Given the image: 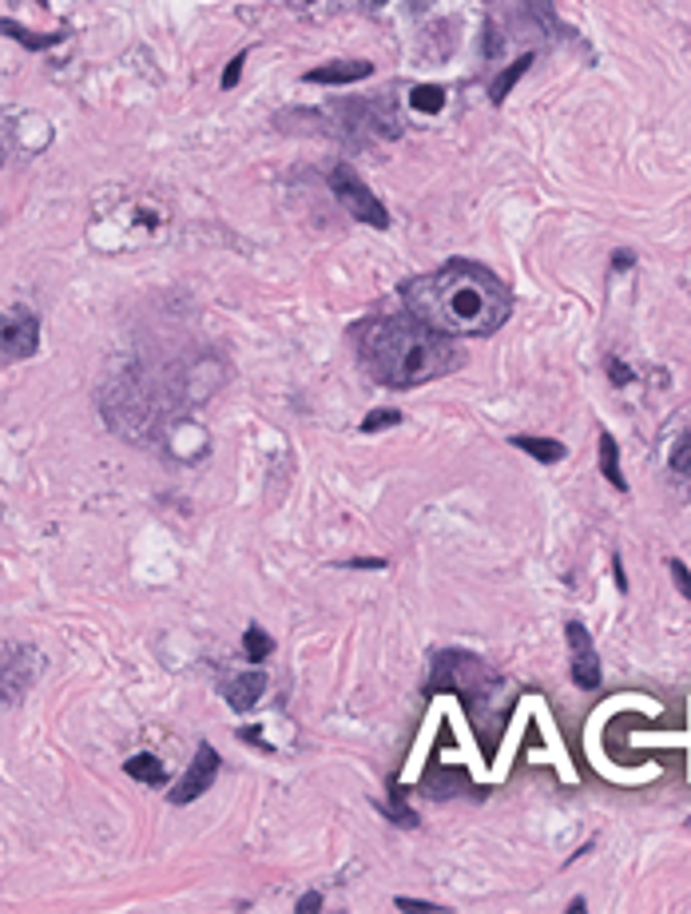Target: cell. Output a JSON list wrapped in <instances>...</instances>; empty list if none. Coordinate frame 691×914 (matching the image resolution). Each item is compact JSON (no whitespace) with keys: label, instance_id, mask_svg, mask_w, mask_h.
Instances as JSON below:
<instances>
[{"label":"cell","instance_id":"cell-1","mask_svg":"<svg viewBox=\"0 0 691 914\" xmlns=\"http://www.w3.org/2000/svg\"><path fill=\"white\" fill-rule=\"evenodd\" d=\"M405 302H410V314L426 326L465 338L493 335L508 314L505 287L473 263H450L434 275L414 278L405 287Z\"/></svg>","mask_w":691,"mask_h":914},{"label":"cell","instance_id":"cell-2","mask_svg":"<svg viewBox=\"0 0 691 914\" xmlns=\"http://www.w3.org/2000/svg\"><path fill=\"white\" fill-rule=\"evenodd\" d=\"M362 362L369 374L386 386H422L453 366V350L441 338V330L426 326L422 318H378L357 338Z\"/></svg>","mask_w":691,"mask_h":914},{"label":"cell","instance_id":"cell-3","mask_svg":"<svg viewBox=\"0 0 691 914\" xmlns=\"http://www.w3.org/2000/svg\"><path fill=\"white\" fill-rule=\"evenodd\" d=\"M45 672V656L28 644H16V640H4L0 644V712L12 704H21L24 696L33 692L36 680Z\"/></svg>","mask_w":691,"mask_h":914},{"label":"cell","instance_id":"cell-4","mask_svg":"<svg viewBox=\"0 0 691 914\" xmlns=\"http://www.w3.org/2000/svg\"><path fill=\"white\" fill-rule=\"evenodd\" d=\"M330 187H335V196L342 199V208L350 211L357 223H369V227H378V231L381 227H390V215L381 208V199L374 196L350 167H335V172H330Z\"/></svg>","mask_w":691,"mask_h":914},{"label":"cell","instance_id":"cell-5","mask_svg":"<svg viewBox=\"0 0 691 914\" xmlns=\"http://www.w3.org/2000/svg\"><path fill=\"white\" fill-rule=\"evenodd\" d=\"M36 342H40V323H36L33 314L24 311L0 314V366L33 359Z\"/></svg>","mask_w":691,"mask_h":914},{"label":"cell","instance_id":"cell-6","mask_svg":"<svg viewBox=\"0 0 691 914\" xmlns=\"http://www.w3.org/2000/svg\"><path fill=\"white\" fill-rule=\"evenodd\" d=\"M565 640H568V672H573L576 688H600V652L588 637V628L580 621H568L565 625Z\"/></svg>","mask_w":691,"mask_h":914},{"label":"cell","instance_id":"cell-7","mask_svg":"<svg viewBox=\"0 0 691 914\" xmlns=\"http://www.w3.org/2000/svg\"><path fill=\"white\" fill-rule=\"evenodd\" d=\"M215 776H219V752H215L211 743H199V752H196V760H191V767H187V776L167 791V799H172L175 807L196 803V799L215 784Z\"/></svg>","mask_w":691,"mask_h":914},{"label":"cell","instance_id":"cell-8","mask_svg":"<svg viewBox=\"0 0 691 914\" xmlns=\"http://www.w3.org/2000/svg\"><path fill=\"white\" fill-rule=\"evenodd\" d=\"M374 64L369 60H338V64H323V68L306 72V84H354L366 80Z\"/></svg>","mask_w":691,"mask_h":914},{"label":"cell","instance_id":"cell-9","mask_svg":"<svg viewBox=\"0 0 691 914\" xmlns=\"http://www.w3.org/2000/svg\"><path fill=\"white\" fill-rule=\"evenodd\" d=\"M266 692V676L263 672H247V676H235L227 688V704L235 708V712H251L259 700H263Z\"/></svg>","mask_w":691,"mask_h":914},{"label":"cell","instance_id":"cell-10","mask_svg":"<svg viewBox=\"0 0 691 914\" xmlns=\"http://www.w3.org/2000/svg\"><path fill=\"white\" fill-rule=\"evenodd\" d=\"M600 474H604V481H608L616 493L628 489V477H624V469H620V450H616V438H612L608 429H600Z\"/></svg>","mask_w":691,"mask_h":914},{"label":"cell","instance_id":"cell-11","mask_svg":"<svg viewBox=\"0 0 691 914\" xmlns=\"http://www.w3.org/2000/svg\"><path fill=\"white\" fill-rule=\"evenodd\" d=\"M513 446L517 450H525L529 458H537L541 465H556V462H565V441H556V438H532V434H517L513 438Z\"/></svg>","mask_w":691,"mask_h":914},{"label":"cell","instance_id":"cell-12","mask_svg":"<svg viewBox=\"0 0 691 914\" xmlns=\"http://www.w3.org/2000/svg\"><path fill=\"white\" fill-rule=\"evenodd\" d=\"M124 772L131 779H139V784H151V787H163L167 784V772H163V764L155 760V752H136L131 760L124 764Z\"/></svg>","mask_w":691,"mask_h":914},{"label":"cell","instance_id":"cell-13","mask_svg":"<svg viewBox=\"0 0 691 914\" xmlns=\"http://www.w3.org/2000/svg\"><path fill=\"white\" fill-rule=\"evenodd\" d=\"M668 469H671V477H676V486H683V493L691 498V429L671 446Z\"/></svg>","mask_w":691,"mask_h":914},{"label":"cell","instance_id":"cell-14","mask_svg":"<svg viewBox=\"0 0 691 914\" xmlns=\"http://www.w3.org/2000/svg\"><path fill=\"white\" fill-rule=\"evenodd\" d=\"M529 68H532V52H525L520 60H513V64H508V68L493 80V88H489V100H493V104H505V96L513 92V84H517Z\"/></svg>","mask_w":691,"mask_h":914},{"label":"cell","instance_id":"cell-15","mask_svg":"<svg viewBox=\"0 0 691 914\" xmlns=\"http://www.w3.org/2000/svg\"><path fill=\"white\" fill-rule=\"evenodd\" d=\"M410 108L422 112V116H434V112L445 108V88L441 84H417L414 92H410Z\"/></svg>","mask_w":691,"mask_h":914},{"label":"cell","instance_id":"cell-16","mask_svg":"<svg viewBox=\"0 0 691 914\" xmlns=\"http://www.w3.org/2000/svg\"><path fill=\"white\" fill-rule=\"evenodd\" d=\"M0 33L4 36H16L24 48H52V45H60V33H48V36H36V33H28V28H21L16 21H0Z\"/></svg>","mask_w":691,"mask_h":914},{"label":"cell","instance_id":"cell-17","mask_svg":"<svg viewBox=\"0 0 691 914\" xmlns=\"http://www.w3.org/2000/svg\"><path fill=\"white\" fill-rule=\"evenodd\" d=\"M242 652H247V656H251L254 664H259V660H266L271 652H275V640L266 637V633H263L259 625H251L247 633H242Z\"/></svg>","mask_w":691,"mask_h":914},{"label":"cell","instance_id":"cell-18","mask_svg":"<svg viewBox=\"0 0 691 914\" xmlns=\"http://www.w3.org/2000/svg\"><path fill=\"white\" fill-rule=\"evenodd\" d=\"M402 422V414L398 410H374V414L362 417V434H378V429H390Z\"/></svg>","mask_w":691,"mask_h":914},{"label":"cell","instance_id":"cell-19","mask_svg":"<svg viewBox=\"0 0 691 914\" xmlns=\"http://www.w3.org/2000/svg\"><path fill=\"white\" fill-rule=\"evenodd\" d=\"M668 568H671V580H676V589H680L683 597H688V601H691V573H688V565H683V561H676V556H671Z\"/></svg>","mask_w":691,"mask_h":914},{"label":"cell","instance_id":"cell-20","mask_svg":"<svg viewBox=\"0 0 691 914\" xmlns=\"http://www.w3.org/2000/svg\"><path fill=\"white\" fill-rule=\"evenodd\" d=\"M608 378H612V386H628L636 378L632 371H628V366H624L620 359H608Z\"/></svg>","mask_w":691,"mask_h":914},{"label":"cell","instance_id":"cell-21","mask_svg":"<svg viewBox=\"0 0 691 914\" xmlns=\"http://www.w3.org/2000/svg\"><path fill=\"white\" fill-rule=\"evenodd\" d=\"M242 64H247V52H239V57H235V60L227 64V72H223V88H235V84H239Z\"/></svg>","mask_w":691,"mask_h":914},{"label":"cell","instance_id":"cell-22","mask_svg":"<svg viewBox=\"0 0 691 914\" xmlns=\"http://www.w3.org/2000/svg\"><path fill=\"white\" fill-rule=\"evenodd\" d=\"M398 906H402V911H417V914H438L441 906H434V903H422V899H398Z\"/></svg>","mask_w":691,"mask_h":914},{"label":"cell","instance_id":"cell-23","mask_svg":"<svg viewBox=\"0 0 691 914\" xmlns=\"http://www.w3.org/2000/svg\"><path fill=\"white\" fill-rule=\"evenodd\" d=\"M318 906H323V894H318V891H306V894L299 899V906H294V911H299V914H314Z\"/></svg>","mask_w":691,"mask_h":914},{"label":"cell","instance_id":"cell-24","mask_svg":"<svg viewBox=\"0 0 691 914\" xmlns=\"http://www.w3.org/2000/svg\"><path fill=\"white\" fill-rule=\"evenodd\" d=\"M354 568H381L386 561H378V556H357V561H350Z\"/></svg>","mask_w":691,"mask_h":914},{"label":"cell","instance_id":"cell-25","mask_svg":"<svg viewBox=\"0 0 691 914\" xmlns=\"http://www.w3.org/2000/svg\"><path fill=\"white\" fill-rule=\"evenodd\" d=\"M636 259L628 255V251H616V255H612V266H616V271H624V266H632Z\"/></svg>","mask_w":691,"mask_h":914},{"label":"cell","instance_id":"cell-26","mask_svg":"<svg viewBox=\"0 0 691 914\" xmlns=\"http://www.w3.org/2000/svg\"><path fill=\"white\" fill-rule=\"evenodd\" d=\"M612 573H616V589H620V592H628V577H624V565H620V561H616V565H612Z\"/></svg>","mask_w":691,"mask_h":914},{"label":"cell","instance_id":"cell-27","mask_svg":"<svg viewBox=\"0 0 691 914\" xmlns=\"http://www.w3.org/2000/svg\"><path fill=\"white\" fill-rule=\"evenodd\" d=\"M585 906H588L585 899H573V903H568V911H573V914H585Z\"/></svg>","mask_w":691,"mask_h":914},{"label":"cell","instance_id":"cell-28","mask_svg":"<svg viewBox=\"0 0 691 914\" xmlns=\"http://www.w3.org/2000/svg\"><path fill=\"white\" fill-rule=\"evenodd\" d=\"M378 4H386V0H378Z\"/></svg>","mask_w":691,"mask_h":914},{"label":"cell","instance_id":"cell-29","mask_svg":"<svg viewBox=\"0 0 691 914\" xmlns=\"http://www.w3.org/2000/svg\"><path fill=\"white\" fill-rule=\"evenodd\" d=\"M688 827H691V823H688Z\"/></svg>","mask_w":691,"mask_h":914}]
</instances>
